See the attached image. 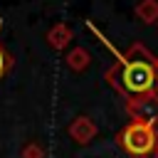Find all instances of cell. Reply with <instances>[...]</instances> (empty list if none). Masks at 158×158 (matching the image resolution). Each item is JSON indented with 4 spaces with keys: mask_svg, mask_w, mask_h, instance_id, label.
I'll return each instance as SVG.
<instances>
[{
    "mask_svg": "<svg viewBox=\"0 0 158 158\" xmlns=\"http://www.w3.org/2000/svg\"><path fill=\"white\" fill-rule=\"evenodd\" d=\"M153 158H158V151H156V156H153Z\"/></svg>",
    "mask_w": 158,
    "mask_h": 158,
    "instance_id": "7",
    "label": "cell"
},
{
    "mask_svg": "<svg viewBox=\"0 0 158 158\" xmlns=\"http://www.w3.org/2000/svg\"><path fill=\"white\" fill-rule=\"evenodd\" d=\"M156 25H158V22H156Z\"/></svg>",
    "mask_w": 158,
    "mask_h": 158,
    "instance_id": "8",
    "label": "cell"
},
{
    "mask_svg": "<svg viewBox=\"0 0 158 158\" xmlns=\"http://www.w3.org/2000/svg\"><path fill=\"white\" fill-rule=\"evenodd\" d=\"M74 64H77V67L84 64V54H81V52H74Z\"/></svg>",
    "mask_w": 158,
    "mask_h": 158,
    "instance_id": "6",
    "label": "cell"
},
{
    "mask_svg": "<svg viewBox=\"0 0 158 158\" xmlns=\"http://www.w3.org/2000/svg\"><path fill=\"white\" fill-rule=\"evenodd\" d=\"M126 111L138 123H158V94H146L136 99H126Z\"/></svg>",
    "mask_w": 158,
    "mask_h": 158,
    "instance_id": "3",
    "label": "cell"
},
{
    "mask_svg": "<svg viewBox=\"0 0 158 158\" xmlns=\"http://www.w3.org/2000/svg\"><path fill=\"white\" fill-rule=\"evenodd\" d=\"M101 40L116 54L114 67L106 69V81L118 94H123L126 99H136V96H146V94H158V54H153L141 42L131 44L126 52H118L114 44H109L106 37H101Z\"/></svg>",
    "mask_w": 158,
    "mask_h": 158,
    "instance_id": "1",
    "label": "cell"
},
{
    "mask_svg": "<svg viewBox=\"0 0 158 158\" xmlns=\"http://www.w3.org/2000/svg\"><path fill=\"white\" fill-rule=\"evenodd\" d=\"M5 67H7V54H5L2 49H0V74L5 72Z\"/></svg>",
    "mask_w": 158,
    "mask_h": 158,
    "instance_id": "5",
    "label": "cell"
},
{
    "mask_svg": "<svg viewBox=\"0 0 158 158\" xmlns=\"http://www.w3.org/2000/svg\"><path fill=\"white\" fill-rule=\"evenodd\" d=\"M116 141L123 148V153H128L131 158H153L158 151V131L151 123L131 121L118 131Z\"/></svg>",
    "mask_w": 158,
    "mask_h": 158,
    "instance_id": "2",
    "label": "cell"
},
{
    "mask_svg": "<svg viewBox=\"0 0 158 158\" xmlns=\"http://www.w3.org/2000/svg\"><path fill=\"white\" fill-rule=\"evenodd\" d=\"M136 17L146 25L158 22V0H141L136 5Z\"/></svg>",
    "mask_w": 158,
    "mask_h": 158,
    "instance_id": "4",
    "label": "cell"
}]
</instances>
